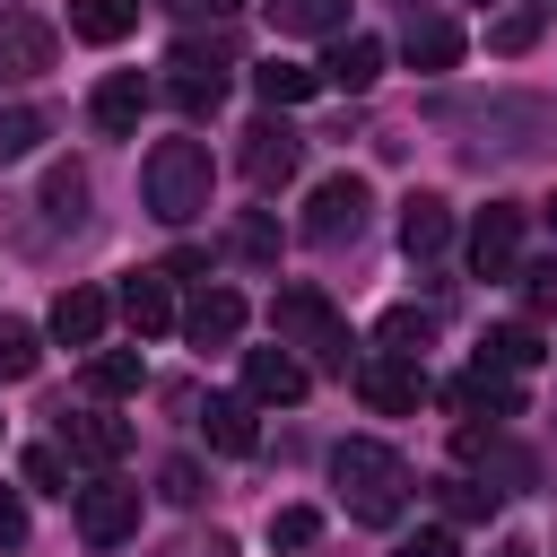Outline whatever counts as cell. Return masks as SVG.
<instances>
[{
  "instance_id": "obj_1",
  "label": "cell",
  "mask_w": 557,
  "mask_h": 557,
  "mask_svg": "<svg viewBox=\"0 0 557 557\" xmlns=\"http://www.w3.org/2000/svg\"><path fill=\"white\" fill-rule=\"evenodd\" d=\"M331 479H339L357 522H400V505H409V461L392 444H374V435H348L331 453Z\"/></svg>"
},
{
  "instance_id": "obj_2",
  "label": "cell",
  "mask_w": 557,
  "mask_h": 557,
  "mask_svg": "<svg viewBox=\"0 0 557 557\" xmlns=\"http://www.w3.org/2000/svg\"><path fill=\"white\" fill-rule=\"evenodd\" d=\"M139 183H148V218L191 226V218L209 209V148H200V139H157L148 165H139Z\"/></svg>"
},
{
  "instance_id": "obj_3",
  "label": "cell",
  "mask_w": 557,
  "mask_h": 557,
  "mask_svg": "<svg viewBox=\"0 0 557 557\" xmlns=\"http://www.w3.org/2000/svg\"><path fill=\"white\" fill-rule=\"evenodd\" d=\"M270 331H278V348H296L305 366H339V374H348V348H357V339H348V322L331 313L322 287H287V296L270 305Z\"/></svg>"
},
{
  "instance_id": "obj_4",
  "label": "cell",
  "mask_w": 557,
  "mask_h": 557,
  "mask_svg": "<svg viewBox=\"0 0 557 557\" xmlns=\"http://www.w3.org/2000/svg\"><path fill=\"white\" fill-rule=\"evenodd\" d=\"M357 392H366L383 418H409V409L426 400V366H418V357H392V348H374V357H357Z\"/></svg>"
},
{
  "instance_id": "obj_5",
  "label": "cell",
  "mask_w": 557,
  "mask_h": 557,
  "mask_svg": "<svg viewBox=\"0 0 557 557\" xmlns=\"http://www.w3.org/2000/svg\"><path fill=\"white\" fill-rule=\"evenodd\" d=\"M357 226H366V183H357V174L313 183V200H305V244H348Z\"/></svg>"
},
{
  "instance_id": "obj_6",
  "label": "cell",
  "mask_w": 557,
  "mask_h": 557,
  "mask_svg": "<svg viewBox=\"0 0 557 557\" xmlns=\"http://www.w3.org/2000/svg\"><path fill=\"white\" fill-rule=\"evenodd\" d=\"M131 531H139V487H113V479L78 487V540L87 548H122Z\"/></svg>"
},
{
  "instance_id": "obj_7",
  "label": "cell",
  "mask_w": 557,
  "mask_h": 557,
  "mask_svg": "<svg viewBox=\"0 0 557 557\" xmlns=\"http://www.w3.org/2000/svg\"><path fill=\"white\" fill-rule=\"evenodd\" d=\"M513 252H522V209L513 200H487L470 218V270L479 278H513Z\"/></svg>"
},
{
  "instance_id": "obj_8",
  "label": "cell",
  "mask_w": 557,
  "mask_h": 557,
  "mask_svg": "<svg viewBox=\"0 0 557 557\" xmlns=\"http://www.w3.org/2000/svg\"><path fill=\"white\" fill-rule=\"evenodd\" d=\"M296 157H305V139H296V131H287L278 113H261V122L244 131V174H252L261 191H278V183L296 174Z\"/></svg>"
},
{
  "instance_id": "obj_9",
  "label": "cell",
  "mask_w": 557,
  "mask_h": 557,
  "mask_svg": "<svg viewBox=\"0 0 557 557\" xmlns=\"http://www.w3.org/2000/svg\"><path fill=\"white\" fill-rule=\"evenodd\" d=\"M305 357L296 348H244V392L261 400V409H287V400H305Z\"/></svg>"
},
{
  "instance_id": "obj_10",
  "label": "cell",
  "mask_w": 557,
  "mask_h": 557,
  "mask_svg": "<svg viewBox=\"0 0 557 557\" xmlns=\"http://www.w3.org/2000/svg\"><path fill=\"white\" fill-rule=\"evenodd\" d=\"M113 313H122L139 339H157V331H174V322H183V313H174L165 270H131V278H122V296H113Z\"/></svg>"
},
{
  "instance_id": "obj_11",
  "label": "cell",
  "mask_w": 557,
  "mask_h": 557,
  "mask_svg": "<svg viewBox=\"0 0 557 557\" xmlns=\"http://www.w3.org/2000/svg\"><path fill=\"white\" fill-rule=\"evenodd\" d=\"M52 70V26L35 9H0V78H35Z\"/></svg>"
},
{
  "instance_id": "obj_12",
  "label": "cell",
  "mask_w": 557,
  "mask_h": 557,
  "mask_svg": "<svg viewBox=\"0 0 557 557\" xmlns=\"http://www.w3.org/2000/svg\"><path fill=\"white\" fill-rule=\"evenodd\" d=\"M165 87H174V104H183V113H218V96H226V52H200V44H183Z\"/></svg>"
},
{
  "instance_id": "obj_13",
  "label": "cell",
  "mask_w": 557,
  "mask_h": 557,
  "mask_svg": "<svg viewBox=\"0 0 557 557\" xmlns=\"http://www.w3.org/2000/svg\"><path fill=\"white\" fill-rule=\"evenodd\" d=\"M104 322H113V296H104V287H61V296H52V339H61V348H96Z\"/></svg>"
},
{
  "instance_id": "obj_14",
  "label": "cell",
  "mask_w": 557,
  "mask_h": 557,
  "mask_svg": "<svg viewBox=\"0 0 557 557\" xmlns=\"http://www.w3.org/2000/svg\"><path fill=\"white\" fill-rule=\"evenodd\" d=\"M183 331H191V348H235L244 339V296L235 287H200L183 305Z\"/></svg>"
},
{
  "instance_id": "obj_15",
  "label": "cell",
  "mask_w": 557,
  "mask_h": 557,
  "mask_svg": "<svg viewBox=\"0 0 557 557\" xmlns=\"http://www.w3.org/2000/svg\"><path fill=\"white\" fill-rule=\"evenodd\" d=\"M87 113H96V131H104V139H131V131H139V113H148V78H139V70H113V78L96 87V104H87Z\"/></svg>"
},
{
  "instance_id": "obj_16",
  "label": "cell",
  "mask_w": 557,
  "mask_h": 557,
  "mask_svg": "<svg viewBox=\"0 0 557 557\" xmlns=\"http://www.w3.org/2000/svg\"><path fill=\"white\" fill-rule=\"evenodd\" d=\"M61 444H70L78 461H122V453H131V426L104 418V409H61Z\"/></svg>"
},
{
  "instance_id": "obj_17",
  "label": "cell",
  "mask_w": 557,
  "mask_h": 557,
  "mask_svg": "<svg viewBox=\"0 0 557 557\" xmlns=\"http://www.w3.org/2000/svg\"><path fill=\"white\" fill-rule=\"evenodd\" d=\"M374 78H383V44H374V35H339V44L322 52V87H348V96H357V87H374Z\"/></svg>"
},
{
  "instance_id": "obj_18",
  "label": "cell",
  "mask_w": 557,
  "mask_h": 557,
  "mask_svg": "<svg viewBox=\"0 0 557 557\" xmlns=\"http://www.w3.org/2000/svg\"><path fill=\"white\" fill-rule=\"evenodd\" d=\"M444 244H453V209H444L435 191H418V200L400 209V252L426 261V252H444Z\"/></svg>"
},
{
  "instance_id": "obj_19",
  "label": "cell",
  "mask_w": 557,
  "mask_h": 557,
  "mask_svg": "<svg viewBox=\"0 0 557 557\" xmlns=\"http://www.w3.org/2000/svg\"><path fill=\"white\" fill-rule=\"evenodd\" d=\"M453 400H461L470 418H513V409H522V383L496 374V366H470V374L453 383Z\"/></svg>"
},
{
  "instance_id": "obj_20",
  "label": "cell",
  "mask_w": 557,
  "mask_h": 557,
  "mask_svg": "<svg viewBox=\"0 0 557 557\" xmlns=\"http://www.w3.org/2000/svg\"><path fill=\"white\" fill-rule=\"evenodd\" d=\"M252 409H261L252 392H218V400H209V418H200V426H209V444H218V453H252V444H261Z\"/></svg>"
},
{
  "instance_id": "obj_21",
  "label": "cell",
  "mask_w": 557,
  "mask_h": 557,
  "mask_svg": "<svg viewBox=\"0 0 557 557\" xmlns=\"http://www.w3.org/2000/svg\"><path fill=\"white\" fill-rule=\"evenodd\" d=\"M400 52H409V70H453V61H461V26H453V17H409Z\"/></svg>"
},
{
  "instance_id": "obj_22",
  "label": "cell",
  "mask_w": 557,
  "mask_h": 557,
  "mask_svg": "<svg viewBox=\"0 0 557 557\" xmlns=\"http://www.w3.org/2000/svg\"><path fill=\"white\" fill-rule=\"evenodd\" d=\"M139 26V0H70V35L78 44H122Z\"/></svg>"
},
{
  "instance_id": "obj_23",
  "label": "cell",
  "mask_w": 557,
  "mask_h": 557,
  "mask_svg": "<svg viewBox=\"0 0 557 557\" xmlns=\"http://www.w3.org/2000/svg\"><path fill=\"white\" fill-rule=\"evenodd\" d=\"M313 87H322V70H296V61H278V52H270V61L252 70V96H261L270 113H278V104H305Z\"/></svg>"
},
{
  "instance_id": "obj_24",
  "label": "cell",
  "mask_w": 557,
  "mask_h": 557,
  "mask_svg": "<svg viewBox=\"0 0 557 557\" xmlns=\"http://www.w3.org/2000/svg\"><path fill=\"white\" fill-rule=\"evenodd\" d=\"M139 383H148L139 348H96V357H87V392H96V400H122V392H139Z\"/></svg>"
},
{
  "instance_id": "obj_25",
  "label": "cell",
  "mask_w": 557,
  "mask_h": 557,
  "mask_svg": "<svg viewBox=\"0 0 557 557\" xmlns=\"http://www.w3.org/2000/svg\"><path fill=\"white\" fill-rule=\"evenodd\" d=\"M270 26L278 35H339L348 26V0H270Z\"/></svg>"
},
{
  "instance_id": "obj_26",
  "label": "cell",
  "mask_w": 557,
  "mask_h": 557,
  "mask_svg": "<svg viewBox=\"0 0 557 557\" xmlns=\"http://www.w3.org/2000/svg\"><path fill=\"white\" fill-rule=\"evenodd\" d=\"M374 339H383L392 357H418V348L435 339V313H426V305H392V313L374 322Z\"/></svg>"
},
{
  "instance_id": "obj_27",
  "label": "cell",
  "mask_w": 557,
  "mask_h": 557,
  "mask_svg": "<svg viewBox=\"0 0 557 557\" xmlns=\"http://www.w3.org/2000/svg\"><path fill=\"white\" fill-rule=\"evenodd\" d=\"M479 366H496V374H522V366H540V339H531L522 322H505V331H487V339H479Z\"/></svg>"
},
{
  "instance_id": "obj_28",
  "label": "cell",
  "mask_w": 557,
  "mask_h": 557,
  "mask_svg": "<svg viewBox=\"0 0 557 557\" xmlns=\"http://www.w3.org/2000/svg\"><path fill=\"white\" fill-rule=\"evenodd\" d=\"M44 209H52V226H78V218H87V174H78V165H52Z\"/></svg>"
},
{
  "instance_id": "obj_29",
  "label": "cell",
  "mask_w": 557,
  "mask_h": 557,
  "mask_svg": "<svg viewBox=\"0 0 557 557\" xmlns=\"http://www.w3.org/2000/svg\"><path fill=\"white\" fill-rule=\"evenodd\" d=\"M313 540H322V513H313V505H278V513H270V548L296 557V548H313Z\"/></svg>"
},
{
  "instance_id": "obj_30",
  "label": "cell",
  "mask_w": 557,
  "mask_h": 557,
  "mask_svg": "<svg viewBox=\"0 0 557 557\" xmlns=\"http://www.w3.org/2000/svg\"><path fill=\"white\" fill-rule=\"evenodd\" d=\"M35 357H44V339H35L26 322H0V383H26Z\"/></svg>"
},
{
  "instance_id": "obj_31",
  "label": "cell",
  "mask_w": 557,
  "mask_h": 557,
  "mask_svg": "<svg viewBox=\"0 0 557 557\" xmlns=\"http://www.w3.org/2000/svg\"><path fill=\"white\" fill-rule=\"evenodd\" d=\"M26 487H44V496H78V487H70L61 444H35V453H26Z\"/></svg>"
},
{
  "instance_id": "obj_32",
  "label": "cell",
  "mask_w": 557,
  "mask_h": 557,
  "mask_svg": "<svg viewBox=\"0 0 557 557\" xmlns=\"http://www.w3.org/2000/svg\"><path fill=\"white\" fill-rule=\"evenodd\" d=\"M44 139V113L35 104H0V157H26Z\"/></svg>"
},
{
  "instance_id": "obj_33",
  "label": "cell",
  "mask_w": 557,
  "mask_h": 557,
  "mask_svg": "<svg viewBox=\"0 0 557 557\" xmlns=\"http://www.w3.org/2000/svg\"><path fill=\"white\" fill-rule=\"evenodd\" d=\"M487 44H496V52H531V44H540V9H505Z\"/></svg>"
},
{
  "instance_id": "obj_34",
  "label": "cell",
  "mask_w": 557,
  "mask_h": 557,
  "mask_svg": "<svg viewBox=\"0 0 557 557\" xmlns=\"http://www.w3.org/2000/svg\"><path fill=\"white\" fill-rule=\"evenodd\" d=\"M235 252H244V261H278V226H270V218L252 209V218L235 226Z\"/></svg>"
},
{
  "instance_id": "obj_35",
  "label": "cell",
  "mask_w": 557,
  "mask_h": 557,
  "mask_svg": "<svg viewBox=\"0 0 557 557\" xmlns=\"http://www.w3.org/2000/svg\"><path fill=\"white\" fill-rule=\"evenodd\" d=\"M444 505H453V513H496V487H470V479H444Z\"/></svg>"
},
{
  "instance_id": "obj_36",
  "label": "cell",
  "mask_w": 557,
  "mask_h": 557,
  "mask_svg": "<svg viewBox=\"0 0 557 557\" xmlns=\"http://www.w3.org/2000/svg\"><path fill=\"white\" fill-rule=\"evenodd\" d=\"M0 548H26V496L0 487Z\"/></svg>"
},
{
  "instance_id": "obj_37",
  "label": "cell",
  "mask_w": 557,
  "mask_h": 557,
  "mask_svg": "<svg viewBox=\"0 0 557 557\" xmlns=\"http://www.w3.org/2000/svg\"><path fill=\"white\" fill-rule=\"evenodd\" d=\"M392 557H453V531H444V522H426V531H409Z\"/></svg>"
},
{
  "instance_id": "obj_38",
  "label": "cell",
  "mask_w": 557,
  "mask_h": 557,
  "mask_svg": "<svg viewBox=\"0 0 557 557\" xmlns=\"http://www.w3.org/2000/svg\"><path fill=\"white\" fill-rule=\"evenodd\" d=\"M165 496L191 505V496H200V461H165Z\"/></svg>"
},
{
  "instance_id": "obj_39",
  "label": "cell",
  "mask_w": 557,
  "mask_h": 557,
  "mask_svg": "<svg viewBox=\"0 0 557 557\" xmlns=\"http://www.w3.org/2000/svg\"><path fill=\"white\" fill-rule=\"evenodd\" d=\"M522 296H531V305H548V296H557V270H548V261H540V270H522Z\"/></svg>"
},
{
  "instance_id": "obj_40",
  "label": "cell",
  "mask_w": 557,
  "mask_h": 557,
  "mask_svg": "<svg viewBox=\"0 0 557 557\" xmlns=\"http://www.w3.org/2000/svg\"><path fill=\"white\" fill-rule=\"evenodd\" d=\"M165 9H191V17H200V9H209V17H226V9H235V0H165Z\"/></svg>"
},
{
  "instance_id": "obj_41",
  "label": "cell",
  "mask_w": 557,
  "mask_h": 557,
  "mask_svg": "<svg viewBox=\"0 0 557 557\" xmlns=\"http://www.w3.org/2000/svg\"><path fill=\"white\" fill-rule=\"evenodd\" d=\"M505 557H531V548H505Z\"/></svg>"
},
{
  "instance_id": "obj_42",
  "label": "cell",
  "mask_w": 557,
  "mask_h": 557,
  "mask_svg": "<svg viewBox=\"0 0 557 557\" xmlns=\"http://www.w3.org/2000/svg\"><path fill=\"white\" fill-rule=\"evenodd\" d=\"M548 218H557V200H548Z\"/></svg>"
}]
</instances>
